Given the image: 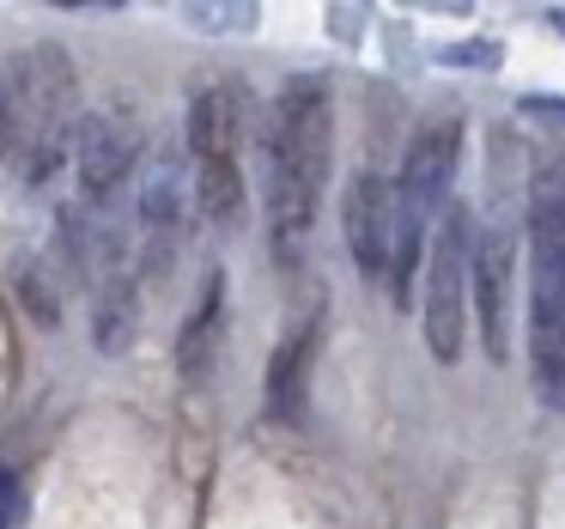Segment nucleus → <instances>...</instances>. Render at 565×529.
<instances>
[{
	"label": "nucleus",
	"mask_w": 565,
	"mask_h": 529,
	"mask_svg": "<svg viewBox=\"0 0 565 529\" xmlns=\"http://www.w3.org/2000/svg\"><path fill=\"white\" fill-rule=\"evenodd\" d=\"M13 293L25 305V317L38 329H62V310H67V293H62V268L50 262V250H25L13 262Z\"/></svg>",
	"instance_id": "obj_14"
},
{
	"label": "nucleus",
	"mask_w": 565,
	"mask_h": 529,
	"mask_svg": "<svg viewBox=\"0 0 565 529\" xmlns=\"http://www.w3.org/2000/svg\"><path fill=\"white\" fill-rule=\"evenodd\" d=\"M140 159H147V123H140L128 104H104V110L79 116V135H74V201L86 220L116 208L128 183H135Z\"/></svg>",
	"instance_id": "obj_6"
},
{
	"label": "nucleus",
	"mask_w": 565,
	"mask_h": 529,
	"mask_svg": "<svg viewBox=\"0 0 565 529\" xmlns=\"http://www.w3.org/2000/svg\"><path fill=\"white\" fill-rule=\"evenodd\" d=\"M225 310H232V286H225V268H213L207 281H201L195 305H189L183 329H177V378L183 383L213 378L220 347H225Z\"/></svg>",
	"instance_id": "obj_13"
},
{
	"label": "nucleus",
	"mask_w": 565,
	"mask_h": 529,
	"mask_svg": "<svg viewBox=\"0 0 565 529\" xmlns=\"http://www.w3.org/2000/svg\"><path fill=\"white\" fill-rule=\"evenodd\" d=\"M189 135V177H195V213L220 232L244 220V92L232 80L201 86L183 116Z\"/></svg>",
	"instance_id": "obj_4"
},
{
	"label": "nucleus",
	"mask_w": 565,
	"mask_h": 529,
	"mask_svg": "<svg viewBox=\"0 0 565 529\" xmlns=\"http://www.w3.org/2000/svg\"><path fill=\"white\" fill-rule=\"evenodd\" d=\"M183 19L195 31H249L256 25V7H183Z\"/></svg>",
	"instance_id": "obj_15"
},
{
	"label": "nucleus",
	"mask_w": 565,
	"mask_h": 529,
	"mask_svg": "<svg viewBox=\"0 0 565 529\" xmlns=\"http://www.w3.org/2000/svg\"><path fill=\"white\" fill-rule=\"evenodd\" d=\"M147 317V281H140V262H110L92 281V347L98 353H128Z\"/></svg>",
	"instance_id": "obj_12"
},
{
	"label": "nucleus",
	"mask_w": 565,
	"mask_h": 529,
	"mask_svg": "<svg viewBox=\"0 0 565 529\" xmlns=\"http://www.w3.org/2000/svg\"><path fill=\"white\" fill-rule=\"evenodd\" d=\"M553 25H559V31H565V13H553Z\"/></svg>",
	"instance_id": "obj_18"
},
{
	"label": "nucleus",
	"mask_w": 565,
	"mask_h": 529,
	"mask_svg": "<svg viewBox=\"0 0 565 529\" xmlns=\"http://www.w3.org/2000/svg\"><path fill=\"white\" fill-rule=\"evenodd\" d=\"M19 517H25V480L0 468V529H19Z\"/></svg>",
	"instance_id": "obj_16"
},
{
	"label": "nucleus",
	"mask_w": 565,
	"mask_h": 529,
	"mask_svg": "<svg viewBox=\"0 0 565 529\" xmlns=\"http://www.w3.org/2000/svg\"><path fill=\"white\" fill-rule=\"evenodd\" d=\"M334 171V92L322 74H298L268 104L262 128V213L280 262H298Z\"/></svg>",
	"instance_id": "obj_1"
},
{
	"label": "nucleus",
	"mask_w": 565,
	"mask_h": 529,
	"mask_svg": "<svg viewBox=\"0 0 565 529\" xmlns=\"http://www.w3.org/2000/svg\"><path fill=\"white\" fill-rule=\"evenodd\" d=\"M475 213L468 208H444L438 232H431L426 250V347L438 366H456L468 341V317H475Z\"/></svg>",
	"instance_id": "obj_5"
},
{
	"label": "nucleus",
	"mask_w": 565,
	"mask_h": 529,
	"mask_svg": "<svg viewBox=\"0 0 565 529\" xmlns=\"http://www.w3.org/2000/svg\"><path fill=\"white\" fill-rule=\"evenodd\" d=\"M511 281H516V250L504 232H480L475 244V322L487 359H511Z\"/></svg>",
	"instance_id": "obj_11"
},
{
	"label": "nucleus",
	"mask_w": 565,
	"mask_h": 529,
	"mask_svg": "<svg viewBox=\"0 0 565 529\" xmlns=\"http://www.w3.org/2000/svg\"><path fill=\"white\" fill-rule=\"evenodd\" d=\"M19 152V123H13V98H7V80H0V165Z\"/></svg>",
	"instance_id": "obj_17"
},
{
	"label": "nucleus",
	"mask_w": 565,
	"mask_h": 529,
	"mask_svg": "<svg viewBox=\"0 0 565 529\" xmlns=\"http://www.w3.org/2000/svg\"><path fill=\"white\" fill-rule=\"evenodd\" d=\"M456 165H462V123H456V116H438V123H426L414 140H407L402 171H395V208H402V225L438 232L444 208H450Z\"/></svg>",
	"instance_id": "obj_8"
},
{
	"label": "nucleus",
	"mask_w": 565,
	"mask_h": 529,
	"mask_svg": "<svg viewBox=\"0 0 565 529\" xmlns=\"http://www.w3.org/2000/svg\"><path fill=\"white\" fill-rule=\"evenodd\" d=\"M395 225H402L395 183H390V177H377V171H359L353 183H347V201H341V232H347V250H353V268L365 274V281L390 286Z\"/></svg>",
	"instance_id": "obj_9"
},
{
	"label": "nucleus",
	"mask_w": 565,
	"mask_h": 529,
	"mask_svg": "<svg viewBox=\"0 0 565 529\" xmlns=\"http://www.w3.org/2000/svg\"><path fill=\"white\" fill-rule=\"evenodd\" d=\"M0 80H7L19 123V171H25L31 195H43L50 183H62V171H74V135H79L74 55L62 43H31L25 55L0 67Z\"/></svg>",
	"instance_id": "obj_2"
},
{
	"label": "nucleus",
	"mask_w": 565,
	"mask_h": 529,
	"mask_svg": "<svg viewBox=\"0 0 565 529\" xmlns=\"http://www.w3.org/2000/svg\"><path fill=\"white\" fill-rule=\"evenodd\" d=\"M317 347H322V305L310 317L292 322L280 347L268 359V383H262V408H268L280 426H305L310 408V371H317Z\"/></svg>",
	"instance_id": "obj_10"
},
{
	"label": "nucleus",
	"mask_w": 565,
	"mask_h": 529,
	"mask_svg": "<svg viewBox=\"0 0 565 529\" xmlns=\"http://www.w3.org/2000/svg\"><path fill=\"white\" fill-rule=\"evenodd\" d=\"M529 371L547 408H565V183H529Z\"/></svg>",
	"instance_id": "obj_3"
},
{
	"label": "nucleus",
	"mask_w": 565,
	"mask_h": 529,
	"mask_svg": "<svg viewBox=\"0 0 565 529\" xmlns=\"http://www.w3.org/2000/svg\"><path fill=\"white\" fill-rule=\"evenodd\" d=\"M189 213H195V177L183 171L177 152H159L147 165L135 189V225H140V281H159L164 268L177 262L183 250V232H189Z\"/></svg>",
	"instance_id": "obj_7"
}]
</instances>
